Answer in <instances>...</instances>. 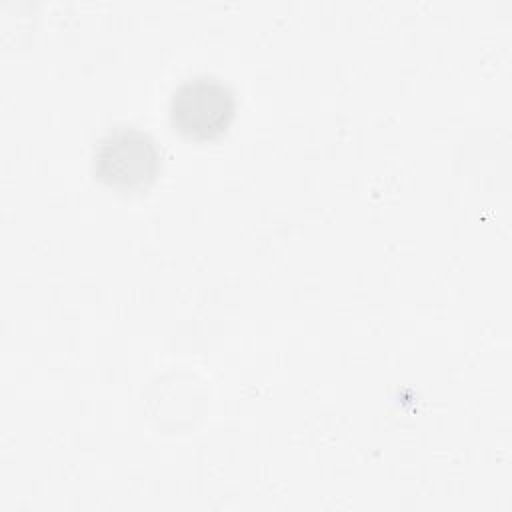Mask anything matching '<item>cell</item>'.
Here are the masks:
<instances>
[{
    "mask_svg": "<svg viewBox=\"0 0 512 512\" xmlns=\"http://www.w3.org/2000/svg\"><path fill=\"white\" fill-rule=\"evenodd\" d=\"M238 102L232 86L214 74H194L176 84L168 98L174 132L194 142L222 138L236 118Z\"/></svg>",
    "mask_w": 512,
    "mask_h": 512,
    "instance_id": "6da1fadb",
    "label": "cell"
},
{
    "mask_svg": "<svg viewBox=\"0 0 512 512\" xmlns=\"http://www.w3.org/2000/svg\"><path fill=\"white\" fill-rule=\"evenodd\" d=\"M162 166L156 140L136 126H114L94 148L96 178L118 192H142L150 188Z\"/></svg>",
    "mask_w": 512,
    "mask_h": 512,
    "instance_id": "7a4b0ae2",
    "label": "cell"
}]
</instances>
